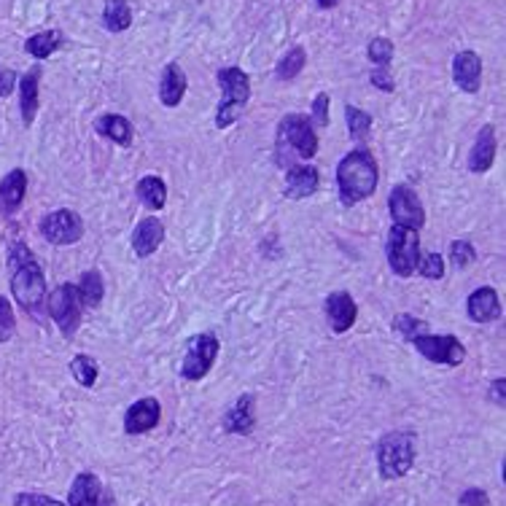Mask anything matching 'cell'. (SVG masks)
<instances>
[{
    "label": "cell",
    "mask_w": 506,
    "mask_h": 506,
    "mask_svg": "<svg viewBox=\"0 0 506 506\" xmlns=\"http://www.w3.org/2000/svg\"><path fill=\"white\" fill-rule=\"evenodd\" d=\"M380 170L369 148H353L336 164V189H340L343 205H359L369 200L377 189Z\"/></svg>",
    "instance_id": "6da1fadb"
},
{
    "label": "cell",
    "mask_w": 506,
    "mask_h": 506,
    "mask_svg": "<svg viewBox=\"0 0 506 506\" xmlns=\"http://www.w3.org/2000/svg\"><path fill=\"white\" fill-rule=\"evenodd\" d=\"M9 267H12V291L14 299L33 315L41 312L44 299H46V278L36 256L25 243H14L9 253Z\"/></svg>",
    "instance_id": "7a4b0ae2"
},
{
    "label": "cell",
    "mask_w": 506,
    "mask_h": 506,
    "mask_svg": "<svg viewBox=\"0 0 506 506\" xmlns=\"http://www.w3.org/2000/svg\"><path fill=\"white\" fill-rule=\"evenodd\" d=\"M216 79H219V87L224 92L219 111H216V127L227 129L237 121V116L245 111V105L251 100V79L240 68H221Z\"/></svg>",
    "instance_id": "3957f363"
},
{
    "label": "cell",
    "mask_w": 506,
    "mask_h": 506,
    "mask_svg": "<svg viewBox=\"0 0 506 506\" xmlns=\"http://www.w3.org/2000/svg\"><path fill=\"white\" fill-rule=\"evenodd\" d=\"M415 460V436L412 434H388L377 444V466L386 479H399L412 469Z\"/></svg>",
    "instance_id": "277c9868"
},
{
    "label": "cell",
    "mask_w": 506,
    "mask_h": 506,
    "mask_svg": "<svg viewBox=\"0 0 506 506\" xmlns=\"http://www.w3.org/2000/svg\"><path fill=\"white\" fill-rule=\"evenodd\" d=\"M283 145H288L302 159H312L318 151V135H315L312 119L302 116V113L283 116L280 127H278V148H283Z\"/></svg>",
    "instance_id": "5b68a950"
},
{
    "label": "cell",
    "mask_w": 506,
    "mask_h": 506,
    "mask_svg": "<svg viewBox=\"0 0 506 506\" xmlns=\"http://www.w3.org/2000/svg\"><path fill=\"white\" fill-rule=\"evenodd\" d=\"M388 264L399 278H410L418 267L420 245H418V232L407 227H394L386 243Z\"/></svg>",
    "instance_id": "8992f818"
},
{
    "label": "cell",
    "mask_w": 506,
    "mask_h": 506,
    "mask_svg": "<svg viewBox=\"0 0 506 506\" xmlns=\"http://www.w3.org/2000/svg\"><path fill=\"white\" fill-rule=\"evenodd\" d=\"M216 356H219L216 334H195L189 340V345H187V353H184L181 375L187 380H203L211 372Z\"/></svg>",
    "instance_id": "52a82bcc"
},
{
    "label": "cell",
    "mask_w": 506,
    "mask_h": 506,
    "mask_svg": "<svg viewBox=\"0 0 506 506\" xmlns=\"http://www.w3.org/2000/svg\"><path fill=\"white\" fill-rule=\"evenodd\" d=\"M49 312L54 318V323L60 326V331L65 336H71L79 323H81V294L79 286L73 283H62L52 291L49 296Z\"/></svg>",
    "instance_id": "ba28073f"
},
{
    "label": "cell",
    "mask_w": 506,
    "mask_h": 506,
    "mask_svg": "<svg viewBox=\"0 0 506 506\" xmlns=\"http://www.w3.org/2000/svg\"><path fill=\"white\" fill-rule=\"evenodd\" d=\"M415 348L434 364H447V367H458L466 361V348L460 345L458 336L447 334V336H436V334H420L415 336Z\"/></svg>",
    "instance_id": "9c48e42d"
},
{
    "label": "cell",
    "mask_w": 506,
    "mask_h": 506,
    "mask_svg": "<svg viewBox=\"0 0 506 506\" xmlns=\"http://www.w3.org/2000/svg\"><path fill=\"white\" fill-rule=\"evenodd\" d=\"M41 235L52 245H73L84 235V221L79 219V213L62 208V211H54V213L44 216Z\"/></svg>",
    "instance_id": "30bf717a"
},
{
    "label": "cell",
    "mask_w": 506,
    "mask_h": 506,
    "mask_svg": "<svg viewBox=\"0 0 506 506\" xmlns=\"http://www.w3.org/2000/svg\"><path fill=\"white\" fill-rule=\"evenodd\" d=\"M388 211L394 219V227H407V229H423L426 213L418 200V195L410 187H396L388 197Z\"/></svg>",
    "instance_id": "8fae6325"
},
{
    "label": "cell",
    "mask_w": 506,
    "mask_h": 506,
    "mask_svg": "<svg viewBox=\"0 0 506 506\" xmlns=\"http://www.w3.org/2000/svg\"><path fill=\"white\" fill-rule=\"evenodd\" d=\"M356 315H359V307H356V302H353V296L348 291L328 294V299H326V318H328V326L336 334L351 331L353 323H356Z\"/></svg>",
    "instance_id": "7c38bea8"
},
{
    "label": "cell",
    "mask_w": 506,
    "mask_h": 506,
    "mask_svg": "<svg viewBox=\"0 0 506 506\" xmlns=\"http://www.w3.org/2000/svg\"><path fill=\"white\" fill-rule=\"evenodd\" d=\"M159 418H162V407L153 396L137 399L124 415V431L127 434H145L153 426H159Z\"/></svg>",
    "instance_id": "4fadbf2b"
},
{
    "label": "cell",
    "mask_w": 506,
    "mask_h": 506,
    "mask_svg": "<svg viewBox=\"0 0 506 506\" xmlns=\"http://www.w3.org/2000/svg\"><path fill=\"white\" fill-rule=\"evenodd\" d=\"M452 81L458 84V89L474 95L482 87V60L477 52H460L452 60Z\"/></svg>",
    "instance_id": "5bb4252c"
},
{
    "label": "cell",
    "mask_w": 506,
    "mask_h": 506,
    "mask_svg": "<svg viewBox=\"0 0 506 506\" xmlns=\"http://www.w3.org/2000/svg\"><path fill=\"white\" fill-rule=\"evenodd\" d=\"M187 87H189L187 73L181 71L178 62H170V65L162 71V81H159V100H162V105L176 108L184 100Z\"/></svg>",
    "instance_id": "9a60e30c"
},
{
    "label": "cell",
    "mask_w": 506,
    "mask_h": 506,
    "mask_svg": "<svg viewBox=\"0 0 506 506\" xmlns=\"http://www.w3.org/2000/svg\"><path fill=\"white\" fill-rule=\"evenodd\" d=\"M493 159H495V129L490 124H485L471 145V153H469V170L471 173H487L493 167Z\"/></svg>",
    "instance_id": "2e32d148"
},
{
    "label": "cell",
    "mask_w": 506,
    "mask_h": 506,
    "mask_svg": "<svg viewBox=\"0 0 506 506\" xmlns=\"http://www.w3.org/2000/svg\"><path fill=\"white\" fill-rule=\"evenodd\" d=\"M162 243H164V224H162L159 219H153V216L143 219V221L135 227V232H132V248H135V253H137L140 259H143V256H151Z\"/></svg>",
    "instance_id": "e0dca14e"
},
{
    "label": "cell",
    "mask_w": 506,
    "mask_h": 506,
    "mask_svg": "<svg viewBox=\"0 0 506 506\" xmlns=\"http://www.w3.org/2000/svg\"><path fill=\"white\" fill-rule=\"evenodd\" d=\"M320 176L315 167L304 164V167H294V170L286 173V197L288 200H304L312 197L318 192Z\"/></svg>",
    "instance_id": "ac0fdd59"
},
{
    "label": "cell",
    "mask_w": 506,
    "mask_h": 506,
    "mask_svg": "<svg viewBox=\"0 0 506 506\" xmlns=\"http://www.w3.org/2000/svg\"><path fill=\"white\" fill-rule=\"evenodd\" d=\"M466 310H469V318L477 320V323H490V320H495V318L501 315V302H498L495 288H490V286L477 288V291L469 296Z\"/></svg>",
    "instance_id": "d6986e66"
},
{
    "label": "cell",
    "mask_w": 506,
    "mask_h": 506,
    "mask_svg": "<svg viewBox=\"0 0 506 506\" xmlns=\"http://www.w3.org/2000/svg\"><path fill=\"white\" fill-rule=\"evenodd\" d=\"M38 81H41V68H30L20 79V108H22V121L33 124L38 113Z\"/></svg>",
    "instance_id": "ffe728a7"
},
{
    "label": "cell",
    "mask_w": 506,
    "mask_h": 506,
    "mask_svg": "<svg viewBox=\"0 0 506 506\" xmlns=\"http://www.w3.org/2000/svg\"><path fill=\"white\" fill-rule=\"evenodd\" d=\"M103 482L95 474H79L71 485V506H97L103 498Z\"/></svg>",
    "instance_id": "44dd1931"
},
{
    "label": "cell",
    "mask_w": 506,
    "mask_h": 506,
    "mask_svg": "<svg viewBox=\"0 0 506 506\" xmlns=\"http://www.w3.org/2000/svg\"><path fill=\"white\" fill-rule=\"evenodd\" d=\"M253 423H256V418H253V396H240L235 404H232V410L224 415V428L229 431V434H251L253 431Z\"/></svg>",
    "instance_id": "7402d4cb"
},
{
    "label": "cell",
    "mask_w": 506,
    "mask_h": 506,
    "mask_svg": "<svg viewBox=\"0 0 506 506\" xmlns=\"http://www.w3.org/2000/svg\"><path fill=\"white\" fill-rule=\"evenodd\" d=\"M28 195V176L25 170H12L4 181H0V205L6 213H14Z\"/></svg>",
    "instance_id": "603a6c76"
},
{
    "label": "cell",
    "mask_w": 506,
    "mask_h": 506,
    "mask_svg": "<svg viewBox=\"0 0 506 506\" xmlns=\"http://www.w3.org/2000/svg\"><path fill=\"white\" fill-rule=\"evenodd\" d=\"M95 129H97V135L111 137V140L119 143V145H129V143H132V124H129V119H124V116H119V113H105V116H100V119L95 121Z\"/></svg>",
    "instance_id": "cb8c5ba5"
},
{
    "label": "cell",
    "mask_w": 506,
    "mask_h": 506,
    "mask_svg": "<svg viewBox=\"0 0 506 506\" xmlns=\"http://www.w3.org/2000/svg\"><path fill=\"white\" fill-rule=\"evenodd\" d=\"M132 25V9L127 0H105L103 6V28L108 33H124Z\"/></svg>",
    "instance_id": "d4e9b609"
},
{
    "label": "cell",
    "mask_w": 506,
    "mask_h": 506,
    "mask_svg": "<svg viewBox=\"0 0 506 506\" xmlns=\"http://www.w3.org/2000/svg\"><path fill=\"white\" fill-rule=\"evenodd\" d=\"M60 44H62L60 30H44V33H36L25 41V52L36 60H46L60 49Z\"/></svg>",
    "instance_id": "484cf974"
},
{
    "label": "cell",
    "mask_w": 506,
    "mask_h": 506,
    "mask_svg": "<svg viewBox=\"0 0 506 506\" xmlns=\"http://www.w3.org/2000/svg\"><path fill=\"white\" fill-rule=\"evenodd\" d=\"M345 121H348V132H351L353 143H359V148H364L369 140V132H372V116L356 105H345Z\"/></svg>",
    "instance_id": "4316f807"
},
{
    "label": "cell",
    "mask_w": 506,
    "mask_h": 506,
    "mask_svg": "<svg viewBox=\"0 0 506 506\" xmlns=\"http://www.w3.org/2000/svg\"><path fill=\"white\" fill-rule=\"evenodd\" d=\"M137 197H140L143 205H148L151 211H159V208H164V203H167V187H164L162 178L145 176V178L137 181Z\"/></svg>",
    "instance_id": "83f0119b"
},
{
    "label": "cell",
    "mask_w": 506,
    "mask_h": 506,
    "mask_svg": "<svg viewBox=\"0 0 506 506\" xmlns=\"http://www.w3.org/2000/svg\"><path fill=\"white\" fill-rule=\"evenodd\" d=\"M304 62H307V52H304L302 46H294V49H288V52L283 54V60L278 62L275 76H278L280 81H291V79H296V76L304 71Z\"/></svg>",
    "instance_id": "f1b7e54d"
},
{
    "label": "cell",
    "mask_w": 506,
    "mask_h": 506,
    "mask_svg": "<svg viewBox=\"0 0 506 506\" xmlns=\"http://www.w3.org/2000/svg\"><path fill=\"white\" fill-rule=\"evenodd\" d=\"M71 372H73V377H76L84 388H92L95 380H97L100 367H97V361H95L92 356L79 353V356H73V361H71Z\"/></svg>",
    "instance_id": "f546056e"
},
{
    "label": "cell",
    "mask_w": 506,
    "mask_h": 506,
    "mask_svg": "<svg viewBox=\"0 0 506 506\" xmlns=\"http://www.w3.org/2000/svg\"><path fill=\"white\" fill-rule=\"evenodd\" d=\"M79 294H81V299H84L89 307H97V304H100V299H103V278H100L97 270H89V272L81 275V280H79Z\"/></svg>",
    "instance_id": "4dcf8cb0"
},
{
    "label": "cell",
    "mask_w": 506,
    "mask_h": 506,
    "mask_svg": "<svg viewBox=\"0 0 506 506\" xmlns=\"http://www.w3.org/2000/svg\"><path fill=\"white\" fill-rule=\"evenodd\" d=\"M415 270L428 280H439V278H444V259L436 251H426V253L418 256V267Z\"/></svg>",
    "instance_id": "1f68e13d"
},
{
    "label": "cell",
    "mask_w": 506,
    "mask_h": 506,
    "mask_svg": "<svg viewBox=\"0 0 506 506\" xmlns=\"http://www.w3.org/2000/svg\"><path fill=\"white\" fill-rule=\"evenodd\" d=\"M394 328L404 336V340H415V336H420V334H426L428 331V323L426 320H420V318H415V315H396V320H394Z\"/></svg>",
    "instance_id": "d6a6232c"
},
{
    "label": "cell",
    "mask_w": 506,
    "mask_h": 506,
    "mask_svg": "<svg viewBox=\"0 0 506 506\" xmlns=\"http://www.w3.org/2000/svg\"><path fill=\"white\" fill-rule=\"evenodd\" d=\"M367 54H369V60H372L375 68H388L391 60H394V44L380 36V38H375V41L369 44Z\"/></svg>",
    "instance_id": "836d02e7"
},
{
    "label": "cell",
    "mask_w": 506,
    "mask_h": 506,
    "mask_svg": "<svg viewBox=\"0 0 506 506\" xmlns=\"http://www.w3.org/2000/svg\"><path fill=\"white\" fill-rule=\"evenodd\" d=\"M450 259H452V267H455V270H466L469 264H474L477 251H474L471 243H466V240H455V243L450 245Z\"/></svg>",
    "instance_id": "e575fe53"
},
{
    "label": "cell",
    "mask_w": 506,
    "mask_h": 506,
    "mask_svg": "<svg viewBox=\"0 0 506 506\" xmlns=\"http://www.w3.org/2000/svg\"><path fill=\"white\" fill-rule=\"evenodd\" d=\"M17 328V320H14V307L6 296H0V343L12 340V334Z\"/></svg>",
    "instance_id": "d590c367"
},
{
    "label": "cell",
    "mask_w": 506,
    "mask_h": 506,
    "mask_svg": "<svg viewBox=\"0 0 506 506\" xmlns=\"http://www.w3.org/2000/svg\"><path fill=\"white\" fill-rule=\"evenodd\" d=\"M14 506H68V503H60V501L41 495V493H20L14 498Z\"/></svg>",
    "instance_id": "8d00e7d4"
},
{
    "label": "cell",
    "mask_w": 506,
    "mask_h": 506,
    "mask_svg": "<svg viewBox=\"0 0 506 506\" xmlns=\"http://www.w3.org/2000/svg\"><path fill=\"white\" fill-rule=\"evenodd\" d=\"M312 124H320V127L328 124V95L326 92L315 95V100H312Z\"/></svg>",
    "instance_id": "74e56055"
},
{
    "label": "cell",
    "mask_w": 506,
    "mask_h": 506,
    "mask_svg": "<svg viewBox=\"0 0 506 506\" xmlns=\"http://www.w3.org/2000/svg\"><path fill=\"white\" fill-rule=\"evenodd\" d=\"M372 84H375L377 89H383V92H394V89H396V84H394L388 68H377V71H372Z\"/></svg>",
    "instance_id": "f35d334b"
},
{
    "label": "cell",
    "mask_w": 506,
    "mask_h": 506,
    "mask_svg": "<svg viewBox=\"0 0 506 506\" xmlns=\"http://www.w3.org/2000/svg\"><path fill=\"white\" fill-rule=\"evenodd\" d=\"M17 87V73L9 68H0V97H9Z\"/></svg>",
    "instance_id": "ab89813d"
},
{
    "label": "cell",
    "mask_w": 506,
    "mask_h": 506,
    "mask_svg": "<svg viewBox=\"0 0 506 506\" xmlns=\"http://www.w3.org/2000/svg\"><path fill=\"white\" fill-rule=\"evenodd\" d=\"M460 503L463 506H487V493L479 490V487H471L460 495Z\"/></svg>",
    "instance_id": "60d3db41"
},
{
    "label": "cell",
    "mask_w": 506,
    "mask_h": 506,
    "mask_svg": "<svg viewBox=\"0 0 506 506\" xmlns=\"http://www.w3.org/2000/svg\"><path fill=\"white\" fill-rule=\"evenodd\" d=\"M503 388H506V380H503V377H498V380L493 383V388H490V399H493L498 407H503Z\"/></svg>",
    "instance_id": "b9f144b4"
},
{
    "label": "cell",
    "mask_w": 506,
    "mask_h": 506,
    "mask_svg": "<svg viewBox=\"0 0 506 506\" xmlns=\"http://www.w3.org/2000/svg\"><path fill=\"white\" fill-rule=\"evenodd\" d=\"M318 9H334L336 6V0H315Z\"/></svg>",
    "instance_id": "7bdbcfd3"
},
{
    "label": "cell",
    "mask_w": 506,
    "mask_h": 506,
    "mask_svg": "<svg viewBox=\"0 0 506 506\" xmlns=\"http://www.w3.org/2000/svg\"><path fill=\"white\" fill-rule=\"evenodd\" d=\"M97 506H116V503H113L111 493H103V498H100V503H97Z\"/></svg>",
    "instance_id": "ee69618b"
}]
</instances>
